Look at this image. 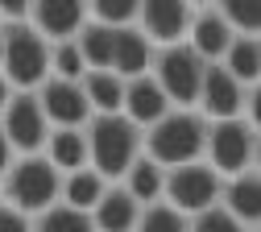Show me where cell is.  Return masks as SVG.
I'll list each match as a JSON object with an SVG mask.
<instances>
[{
	"mask_svg": "<svg viewBox=\"0 0 261 232\" xmlns=\"http://www.w3.org/2000/svg\"><path fill=\"white\" fill-rule=\"evenodd\" d=\"M145 158H153L162 170H174L187 162H203V145H207V120L195 108H170L158 124H149L141 133Z\"/></svg>",
	"mask_w": 261,
	"mask_h": 232,
	"instance_id": "cell-1",
	"label": "cell"
},
{
	"mask_svg": "<svg viewBox=\"0 0 261 232\" xmlns=\"http://www.w3.org/2000/svg\"><path fill=\"white\" fill-rule=\"evenodd\" d=\"M87 137V170H95L104 183L108 178H124V170L141 158V128L133 120L116 116H91L83 124Z\"/></svg>",
	"mask_w": 261,
	"mask_h": 232,
	"instance_id": "cell-2",
	"label": "cell"
},
{
	"mask_svg": "<svg viewBox=\"0 0 261 232\" xmlns=\"http://www.w3.org/2000/svg\"><path fill=\"white\" fill-rule=\"evenodd\" d=\"M0 42H5L0 75L9 79L13 91H38L50 79V42L29 21L0 25Z\"/></svg>",
	"mask_w": 261,
	"mask_h": 232,
	"instance_id": "cell-3",
	"label": "cell"
},
{
	"mask_svg": "<svg viewBox=\"0 0 261 232\" xmlns=\"http://www.w3.org/2000/svg\"><path fill=\"white\" fill-rule=\"evenodd\" d=\"M0 191H5V203H13L17 212H25L34 220L50 203H58L62 174L42 153H25V158H13V166L5 170V178H0Z\"/></svg>",
	"mask_w": 261,
	"mask_h": 232,
	"instance_id": "cell-4",
	"label": "cell"
},
{
	"mask_svg": "<svg viewBox=\"0 0 261 232\" xmlns=\"http://www.w3.org/2000/svg\"><path fill=\"white\" fill-rule=\"evenodd\" d=\"M203 162L220 178H237L245 170H257V124L237 116V120H207V145Z\"/></svg>",
	"mask_w": 261,
	"mask_h": 232,
	"instance_id": "cell-5",
	"label": "cell"
},
{
	"mask_svg": "<svg viewBox=\"0 0 261 232\" xmlns=\"http://www.w3.org/2000/svg\"><path fill=\"white\" fill-rule=\"evenodd\" d=\"M203 71H207V62L195 54L187 42L153 50V62H149V79L162 87V95L170 99V108H195Z\"/></svg>",
	"mask_w": 261,
	"mask_h": 232,
	"instance_id": "cell-6",
	"label": "cell"
},
{
	"mask_svg": "<svg viewBox=\"0 0 261 232\" xmlns=\"http://www.w3.org/2000/svg\"><path fill=\"white\" fill-rule=\"evenodd\" d=\"M195 112H199L203 120H237V116H245V120L257 124V87L237 83L220 62H207L203 83H199V99H195Z\"/></svg>",
	"mask_w": 261,
	"mask_h": 232,
	"instance_id": "cell-7",
	"label": "cell"
},
{
	"mask_svg": "<svg viewBox=\"0 0 261 232\" xmlns=\"http://www.w3.org/2000/svg\"><path fill=\"white\" fill-rule=\"evenodd\" d=\"M220 187H224V178L212 170L207 162H187V166L166 170L162 203H170L174 212H182L191 220V216H199V212H207V208L220 203Z\"/></svg>",
	"mask_w": 261,
	"mask_h": 232,
	"instance_id": "cell-8",
	"label": "cell"
},
{
	"mask_svg": "<svg viewBox=\"0 0 261 232\" xmlns=\"http://www.w3.org/2000/svg\"><path fill=\"white\" fill-rule=\"evenodd\" d=\"M0 133L9 137L17 158L42 153V145L50 137V120H46V112H42L34 91H13L9 95V104L0 108Z\"/></svg>",
	"mask_w": 261,
	"mask_h": 232,
	"instance_id": "cell-9",
	"label": "cell"
},
{
	"mask_svg": "<svg viewBox=\"0 0 261 232\" xmlns=\"http://www.w3.org/2000/svg\"><path fill=\"white\" fill-rule=\"evenodd\" d=\"M191 17H195V9L187 0H145V5H137V29L145 33V42L153 50L187 42Z\"/></svg>",
	"mask_w": 261,
	"mask_h": 232,
	"instance_id": "cell-10",
	"label": "cell"
},
{
	"mask_svg": "<svg viewBox=\"0 0 261 232\" xmlns=\"http://www.w3.org/2000/svg\"><path fill=\"white\" fill-rule=\"evenodd\" d=\"M38 104L50 120V128H83L91 120V108L83 99V87L71 83V79H46L38 91Z\"/></svg>",
	"mask_w": 261,
	"mask_h": 232,
	"instance_id": "cell-11",
	"label": "cell"
},
{
	"mask_svg": "<svg viewBox=\"0 0 261 232\" xmlns=\"http://www.w3.org/2000/svg\"><path fill=\"white\" fill-rule=\"evenodd\" d=\"M29 25L50 46L75 42V33L87 25V5H79V0H38V5H29Z\"/></svg>",
	"mask_w": 261,
	"mask_h": 232,
	"instance_id": "cell-12",
	"label": "cell"
},
{
	"mask_svg": "<svg viewBox=\"0 0 261 232\" xmlns=\"http://www.w3.org/2000/svg\"><path fill=\"white\" fill-rule=\"evenodd\" d=\"M166 112H170V99L162 95V87H158L149 75L124 79V99H120V116H124V120H133V124L145 133L149 124H158Z\"/></svg>",
	"mask_w": 261,
	"mask_h": 232,
	"instance_id": "cell-13",
	"label": "cell"
},
{
	"mask_svg": "<svg viewBox=\"0 0 261 232\" xmlns=\"http://www.w3.org/2000/svg\"><path fill=\"white\" fill-rule=\"evenodd\" d=\"M232 38H237V33L228 29V21H224V13H220V9H199V13L191 17L187 46L199 54L203 62H220V58H224V50L232 46Z\"/></svg>",
	"mask_w": 261,
	"mask_h": 232,
	"instance_id": "cell-14",
	"label": "cell"
},
{
	"mask_svg": "<svg viewBox=\"0 0 261 232\" xmlns=\"http://www.w3.org/2000/svg\"><path fill=\"white\" fill-rule=\"evenodd\" d=\"M87 216H91V228L95 232H133L137 228V216H141V203L124 187H108L100 195V203H95Z\"/></svg>",
	"mask_w": 261,
	"mask_h": 232,
	"instance_id": "cell-15",
	"label": "cell"
},
{
	"mask_svg": "<svg viewBox=\"0 0 261 232\" xmlns=\"http://www.w3.org/2000/svg\"><path fill=\"white\" fill-rule=\"evenodd\" d=\"M149 62H153V46L145 42V33L137 25L116 29V38H112V75L141 79V75H149Z\"/></svg>",
	"mask_w": 261,
	"mask_h": 232,
	"instance_id": "cell-16",
	"label": "cell"
},
{
	"mask_svg": "<svg viewBox=\"0 0 261 232\" xmlns=\"http://www.w3.org/2000/svg\"><path fill=\"white\" fill-rule=\"evenodd\" d=\"M220 208L228 216H237L245 228H257V216H261V178H257V170H245L237 178H224Z\"/></svg>",
	"mask_w": 261,
	"mask_h": 232,
	"instance_id": "cell-17",
	"label": "cell"
},
{
	"mask_svg": "<svg viewBox=\"0 0 261 232\" xmlns=\"http://www.w3.org/2000/svg\"><path fill=\"white\" fill-rule=\"evenodd\" d=\"M42 158L58 174L87 170V137H83V128H50V137L42 145Z\"/></svg>",
	"mask_w": 261,
	"mask_h": 232,
	"instance_id": "cell-18",
	"label": "cell"
},
{
	"mask_svg": "<svg viewBox=\"0 0 261 232\" xmlns=\"http://www.w3.org/2000/svg\"><path fill=\"white\" fill-rule=\"evenodd\" d=\"M83 87V99H87V108L91 116H116L120 112V99H124V79L112 75V71H87L79 79Z\"/></svg>",
	"mask_w": 261,
	"mask_h": 232,
	"instance_id": "cell-19",
	"label": "cell"
},
{
	"mask_svg": "<svg viewBox=\"0 0 261 232\" xmlns=\"http://www.w3.org/2000/svg\"><path fill=\"white\" fill-rule=\"evenodd\" d=\"M128 195L137 199L141 208H149V203H162V187H166V170H162V166L153 162V158H137L133 166H128L124 170V183H120Z\"/></svg>",
	"mask_w": 261,
	"mask_h": 232,
	"instance_id": "cell-20",
	"label": "cell"
},
{
	"mask_svg": "<svg viewBox=\"0 0 261 232\" xmlns=\"http://www.w3.org/2000/svg\"><path fill=\"white\" fill-rule=\"evenodd\" d=\"M112 38H116V29L87 17V25L75 33V46H79V58L87 71H112Z\"/></svg>",
	"mask_w": 261,
	"mask_h": 232,
	"instance_id": "cell-21",
	"label": "cell"
},
{
	"mask_svg": "<svg viewBox=\"0 0 261 232\" xmlns=\"http://www.w3.org/2000/svg\"><path fill=\"white\" fill-rule=\"evenodd\" d=\"M220 66H224L237 83L257 87V79H261V42H257V38H232V46L224 50Z\"/></svg>",
	"mask_w": 261,
	"mask_h": 232,
	"instance_id": "cell-22",
	"label": "cell"
},
{
	"mask_svg": "<svg viewBox=\"0 0 261 232\" xmlns=\"http://www.w3.org/2000/svg\"><path fill=\"white\" fill-rule=\"evenodd\" d=\"M108 191V183L95 174V170H75V174H62V191H58V203L67 208H79V212H91L100 203V195Z\"/></svg>",
	"mask_w": 261,
	"mask_h": 232,
	"instance_id": "cell-23",
	"label": "cell"
},
{
	"mask_svg": "<svg viewBox=\"0 0 261 232\" xmlns=\"http://www.w3.org/2000/svg\"><path fill=\"white\" fill-rule=\"evenodd\" d=\"M34 232H95V228H91L87 212L67 208V203H50L46 212L34 216Z\"/></svg>",
	"mask_w": 261,
	"mask_h": 232,
	"instance_id": "cell-24",
	"label": "cell"
},
{
	"mask_svg": "<svg viewBox=\"0 0 261 232\" xmlns=\"http://www.w3.org/2000/svg\"><path fill=\"white\" fill-rule=\"evenodd\" d=\"M187 224L191 220L182 212H174L170 203H149V208H141L133 232H187Z\"/></svg>",
	"mask_w": 261,
	"mask_h": 232,
	"instance_id": "cell-25",
	"label": "cell"
},
{
	"mask_svg": "<svg viewBox=\"0 0 261 232\" xmlns=\"http://www.w3.org/2000/svg\"><path fill=\"white\" fill-rule=\"evenodd\" d=\"M87 17L108 29H128L137 25V0H95V5H87Z\"/></svg>",
	"mask_w": 261,
	"mask_h": 232,
	"instance_id": "cell-26",
	"label": "cell"
},
{
	"mask_svg": "<svg viewBox=\"0 0 261 232\" xmlns=\"http://www.w3.org/2000/svg\"><path fill=\"white\" fill-rule=\"evenodd\" d=\"M83 75H87V66H83L75 42H58V46H50V79H71V83H79Z\"/></svg>",
	"mask_w": 261,
	"mask_h": 232,
	"instance_id": "cell-27",
	"label": "cell"
},
{
	"mask_svg": "<svg viewBox=\"0 0 261 232\" xmlns=\"http://www.w3.org/2000/svg\"><path fill=\"white\" fill-rule=\"evenodd\" d=\"M187 232H257V228H245L237 216H228V212L216 203V208H207V212H199V216H191Z\"/></svg>",
	"mask_w": 261,
	"mask_h": 232,
	"instance_id": "cell-28",
	"label": "cell"
},
{
	"mask_svg": "<svg viewBox=\"0 0 261 232\" xmlns=\"http://www.w3.org/2000/svg\"><path fill=\"white\" fill-rule=\"evenodd\" d=\"M0 232H34V220L17 212L13 203H0Z\"/></svg>",
	"mask_w": 261,
	"mask_h": 232,
	"instance_id": "cell-29",
	"label": "cell"
},
{
	"mask_svg": "<svg viewBox=\"0 0 261 232\" xmlns=\"http://www.w3.org/2000/svg\"><path fill=\"white\" fill-rule=\"evenodd\" d=\"M13 145H9V137H5V133H0V178H5V170H9V166H13Z\"/></svg>",
	"mask_w": 261,
	"mask_h": 232,
	"instance_id": "cell-30",
	"label": "cell"
},
{
	"mask_svg": "<svg viewBox=\"0 0 261 232\" xmlns=\"http://www.w3.org/2000/svg\"><path fill=\"white\" fill-rule=\"evenodd\" d=\"M9 95H13V87H9V79H5V75H0V108L9 104Z\"/></svg>",
	"mask_w": 261,
	"mask_h": 232,
	"instance_id": "cell-31",
	"label": "cell"
},
{
	"mask_svg": "<svg viewBox=\"0 0 261 232\" xmlns=\"http://www.w3.org/2000/svg\"><path fill=\"white\" fill-rule=\"evenodd\" d=\"M0 203H5V191H0Z\"/></svg>",
	"mask_w": 261,
	"mask_h": 232,
	"instance_id": "cell-32",
	"label": "cell"
}]
</instances>
